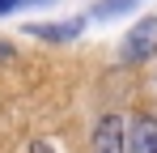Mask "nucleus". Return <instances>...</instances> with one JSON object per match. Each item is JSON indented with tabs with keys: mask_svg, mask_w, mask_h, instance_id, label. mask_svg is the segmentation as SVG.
Segmentation results:
<instances>
[{
	"mask_svg": "<svg viewBox=\"0 0 157 153\" xmlns=\"http://www.w3.org/2000/svg\"><path fill=\"white\" fill-rule=\"evenodd\" d=\"M81 30V22H68V26H30V34H38V38H72Z\"/></svg>",
	"mask_w": 157,
	"mask_h": 153,
	"instance_id": "obj_4",
	"label": "nucleus"
},
{
	"mask_svg": "<svg viewBox=\"0 0 157 153\" xmlns=\"http://www.w3.org/2000/svg\"><path fill=\"white\" fill-rule=\"evenodd\" d=\"M157 51V17H140L132 26V34L123 38V60L128 64H140Z\"/></svg>",
	"mask_w": 157,
	"mask_h": 153,
	"instance_id": "obj_1",
	"label": "nucleus"
},
{
	"mask_svg": "<svg viewBox=\"0 0 157 153\" xmlns=\"http://www.w3.org/2000/svg\"><path fill=\"white\" fill-rule=\"evenodd\" d=\"M94 153H128L119 115H106L102 124H98V132H94Z\"/></svg>",
	"mask_w": 157,
	"mask_h": 153,
	"instance_id": "obj_2",
	"label": "nucleus"
},
{
	"mask_svg": "<svg viewBox=\"0 0 157 153\" xmlns=\"http://www.w3.org/2000/svg\"><path fill=\"white\" fill-rule=\"evenodd\" d=\"M128 153H157V119L140 115L128 132Z\"/></svg>",
	"mask_w": 157,
	"mask_h": 153,
	"instance_id": "obj_3",
	"label": "nucleus"
},
{
	"mask_svg": "<svg viewBox=\"0 0 157 153\" xmlns=\"http://www.w3.org/2000/svg\"><path fill=\"white\" fill-rule=\"evenodd\" d=\"M136 0H102L98 9H94V17H110V13H123V9H132Z\"/></svg>",
	"mask_w": 157,
	"mask_h": 153,
	"instance_id": "obj_5",
	"label": "nucleus"
},
{
	"mask_svg": "<svg viewBox=\"0 0 157 153\" xmlns=\"http://www.w3.org/2000/svg\"><path fill=\"white\" fill-rule=\"evenodd\" d=\"M26 0H0V13H13V9H21Z\"/></svg>",
	"mask_w": 157,
	"mask_h": 153,
	"instance_id": "obj_6",
	"label": "nucleus"
},
{
	"mask_svg": "<svg viewBox=\"0 0 157 153\" xmlns=\"http://www.w3.org/2000/svg\"><path fill=\"white\" fill-rule=\"evenodd\" d=\"M34 153H51V149H47V145H34Z\"/></svg>",
	"mask_w": 157,
	"mask_h": 153,
	"instance_id": "obj_7",
	"label": "nucleus"
}]
</instances>
